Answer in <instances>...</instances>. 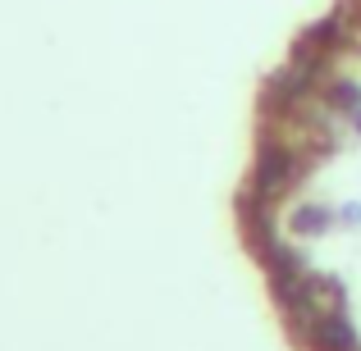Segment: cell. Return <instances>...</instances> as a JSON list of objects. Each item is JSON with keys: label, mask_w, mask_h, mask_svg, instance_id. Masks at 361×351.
I'll use <instances>...</instances> for the list:
<instances>
[{"label": "cell", "mask_w": 361, "mask_h": 351, "mask_svg": "<svg viewBox=\"0 0 361 351\" xmlns=\"http://www.w3.org/2000/svg\"><path fill=\"white\" fill-rule=\"evenodd\" d=\"M343 42H348V14H329V18H320V23H311L307 32L298 37V46H293V51H307V55L329 60V55H334Z\"/></svg>", "instance_id": "cell-3"}, {"label": "cell", "mask_w": 361, "mask_h": 351, "mask_svg": "<svg viewBox=\"0 0 361 351\" xmlns=\"http://www.w3.org/2000/svg\"><path fill=\"white\" fill-rule=\"evenodd\" d=\"M343 224H361V205H343V215H338Z\"/></svg>", "instance_id": "cell-6"}, {"label": "cell", "mask_w": 361, "mask_h": 351, "mask_svg": "<svg viewBox=\"0 0 361 351\" xmlns=\"http://www.w3.org/2000/svg\"><path fill=\"white\" fill-rule=\"evenodd\" d=\"M302 338H307L311 351H361V338H357V328H353V319H348L343 306L325 310V315H320Z\"/></svg>", "instance_id": "cell-2"}, {"label": "cell", "mask_w": 361, "mask_h": 351, "mask_svg": "<svg viewBox=\"0 0 361 351\" xmlns=\"http://www.w3.org/2000/svg\"><path fill=\"white\" fill-rule=\"evenodd\" d=\"M298 178H302V155L293 151V141L265 137L261 151H256V165H252V178H247V192L265 196V201H283V196L298 187Z\"/></svg>", "instance_id": "cell-1"}, {"label": "cell", "mask_w": 361, "mask_h": 351, "mask_svg": "<svg viewBox=\"0 0 361 351\" xmlns=\"http://www.w3.org/2000/svg\"><path fill=\"white\" fill-rule=\"evenodd\" d=\"M334 219L338 215L329 210V205H298V210H293V233L298 237H320V233H329Z\"/></svg>", "instance_id": "cell-5"}, {"label": "cell", "mask_w": 361, "mask_h": 351, "mask_svg": "<svg viewBox=\"0 0 361 351\" xmlns=\"http://www.w3.org/2000/svg\"><path fill=\"white\" fill-rule=\"evenodd\" d=\"M348 123H353V128H357V132H361V110H357V115H353V119H348Z\"/></svg>", "instance_id": "cell-7"}, {"label": "cell", "mask_w": 361, "mask_h": 351, "mask_svg": "<svg viewBox=\"0 0 361 351\" xmlns=\"http://www.w3.org/2000/svg\"><path fill=\"white\" fill-rule=\"evenodd\" d=\"M325 106L334 110V115L353 119L357 110H361V82H353V78H329V87H325Z\"/></svg>", "instance_id": "cell-4"}]
</instances>
